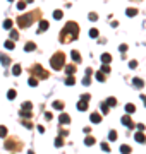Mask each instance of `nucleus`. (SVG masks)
Here are the masks:
<instances>
[{
  "label": "nucleus",
  "instance_id": "1",
  "mask_svg": "<svg viewBox=\"0 0 146 154\" xmlns=\"http://www.w3.org/2000/svg\"><path fill=\"white\" fill-rule=\"evenodd\" d=\"M79 34V26L76 22H67L62 29V34H60V41L62 43H69V41H72L77 38Z\"/></svg>",
  "mask_w": 146,
  "mask_h": 154
},
{
  "label": "nucleus",
  "instance_id": "2",
  "mask_svg": "<svg viewBox=\"0 0 146 154\" xmlns=\"http://www.w3.org/2000/svg\"><path fill=\"white\" fill-rule=\"evenodd\" d=\"M65 63V55L64 53H55L53 57L50 58V65L53 67V70H60Z\"/></svg>",
  "mask_w": 146,
  "mask_h": 154
},
{
  "label": "nucleus",
  "instance_id": "3",
  "mask_svg": "<svg viewBox=\"0 0 146 154\" xmlns=\"http://www.w3.org/2000/svg\"><path fill=\"white\" fill-rule=\"evenodd\" d=\"M31 21H33V14H24V16H19L17 24H19V28H28Z\"/></svg>",
  "mask_w": 146,
  "mask_h": 154
},
{
  "label": "nucleus",
  "instance_id": "4",
  "mask_svg": "<svg viewBox=\"0 0 146 154\" xmlns=\"http://www.w3.org/2000/svg\"><path fill=\"white\" fill-rule=\"evenodd\" d=\"M33 74L41 77V79H46V77H48V74H46L45 70H43V67H40V65H34L33 67Z\"/></svg>",
  "mask_w": 146,
  "mask_h": 154
},
{
  "label": "nucleus",
  "instance_id": "5",
  "mask_svg": "<svg viewBox=\"0 0 146 154\" xmlns=\"http://www.w3.org/2000/svg\"><path fill=\"white\" fill-rule=\"evenodd\" d=\"M122 123L125 127H129V128H132V127H134V123H132V120H131L129 115H124V116H122Z\"/></svg>",
  "mask_w": 146,
  "mask_h": 154
},
{
  "label": "nucleus",
  "instance_id": "6",
  "mask_svg": "<svg viewBox=\"0 0 146 154\" xmlns=\"http://www.w3.org/2000/svg\"><path fill=\"white\" fill-rule=\"evenodd\" d=\"M134 139H136V142H139V144H144L146 142V137H144V134H143L141 130L134 135Z\"/></svg>",
  "mask_w": 146,
  "mask_h": 154
},
{
  "label": "nucleus",
  "instance_id": "7",
  "mask_svg": "<svg viewBox=\"0 0 146 154\" xmlns=\"http://www.w3.org/2000/svg\"><path fill=\"white\" fill-rule=\"evenodd\" d=\"M48 29V21H40L38 24V33H43V31H46Z\"/></svg>",
  "mask_w": 146,
  "mask_h": 154
},
{
  "label": "nucleus",
  "instance_id": "8",
  "mask_svg": "<svg viewBox=\"0 0 146 154\" xmlns=\"http://www.w3.org/2000/svg\"><path fill=\"white\" fill-rule=\"evenodd\" d=\"M59 122H60L62 125H65V123H69V122H71V116H69L67 113H62L60 118H59Z\"/></svg>",
  "mask_w": 146,
  "mask_h": 154
},
{
  "label": "nucleus",
  "instance_id": "9",
  "mask_svg": "<svg viewBox=\"0 0 146 154\" xmlns=\"http://www.w3.org/2000/svg\"><path fill=\"white\" fill-rule=\"evenodd\" d=\"M77 110H79V111H86V110H88V101L81 99V101L77 103Z\"/></svg>",
  "mask_w": 146,
  "mask_h": 154
},
{
  "label": "nucleus",
  "instance_id": "10",
  "mask_svg": "<svg viewBox=\"0 0 146 154\" xmlns=\"http://www.w3.org/2000/svg\"><path fill=\"white\" fill-rule=\"evenodd\" d=\"M90 120L93 122V123H100V122H101V115L100 113H91Z\"/></svg>",
  "mask_w": 146,
  "mask_h": 154
},
{
  "label": "nucleus",
  "instance_id": "11",
  "mask_svg": "<svg viewBox=\"0 0 146 154\" xmlns=\"http://www.w3.org/2000/svg\"><path fill=\"white\" fill-rule=\"evenodd\" d=\"M132 84H134V87H138V89H143V87H144L143 79H132Z\"/></svg>",
  "mask_w": 146,
  "mask_h": 154
},
{
  "label": "nucleus",
  "instance_id": "12",
  "mask_svg": "<svg viewBox=\"0 0 146 154\" xmlns=\"http://www.w3.org/2000/svg\"><path fill=\"white\" fill-rule=\"evenodd\" d=\"M101 62L103 63H110L112 62V55H110V53H103V55H101Z\"/></svg>",
  "mask_w": 146,
  "mask_h": 154
},
{
  "label": "nucleus",
  "instance_id": "13",
  "mask_svg": "<svg viewBox=\"0 0 146 154\" xmlns=\"http://www.w3.org/2000/svg\"><path fill=\"white\" fill-rule=\"evenodd\" d=\"M0 62H2V65H9L11 63V58L7 57V55H4V53H0Z\"/></svg>",
  "mask_w": 146,
  "mask_h": 154
},
{
  "label": "nucleus",
  "instance_id": "14",
  "mask_svg": "<svg viewBox=\"0 0 146 154\" xmlns=\"http://www.w3.org/2000/svg\"><path fill=\"white\" fill-rule=\"evenodd\" d=\"M71 57H72L74 62H81V55H79V51L72 50V51H71Z\"/></svg>",
  "mask_w": 146,
  "mask_h": 154
},
{
  "label": "nucleus",
  "instance_id": "15",
  "mask_svg": "<svg viewBox=\"0 0 146 154\" xmlns=\"http://www.w3.org/2000/svg\"><path fill=\"white\" fill-rule=\"evenodd\" d=\"M24 50L26 51H34L36 50V45H34V43H26V45H24Z\"/></svg>",
  "mask_w": 146,
  "mask_h": 154
},
{
  "label": "nucleus",
  "instance_id": "16",
  "mask_svg": "<svg viewBox=\"0 0 146 154\" xmlns=\"http://www.w3.org/2000/svg\"><path fill=\"white\" fill-rule=\"evenodd\" d=\"M21 72H23L21 65H14V67H12V74L14 75H21Z\"/></svg>",
  "mask_w": 146,
  "mask_h": 154
},
{
  "label": "nucleus",
  "instance_id": "17",
  "mask_svg": "<svg viewBox=\"0 0 146 154\" xmlns=\"http://www.w3.org/2000/svg\"><path fill=\"white\" fill-rule=\"evenodd\" d=\"M125 111H127V115L134 113V111H136V106H134V104H131V103H129V104H125Z\"/></svg>",
  "mask_w": 146,
  "mask_h": 154
},
{
  "label": "nucleus",
  "instance_id": "18",
  "mask_svg": "<svg viewBox=\"0 0 146 154\" xmlns=\"http://www.w3.org/2000/svg\"><path fill=\"white\" fill-rule=\"evenodd\" d=\"M65 72H67L69 75H74V72H76V67H74V65H67V67H65Z\"/></svg>",
  "mask_w": 146,
  "mask_h": 154
},
{
  "label": "nucleus",
  "instance_id": "19",
  "mask_svg": "<svg viewBox=\"0 0 146 154\" xmlns=\"http://www.w3.org/2000/svg\"><path fill=\"white\" fill-rule=\"evenodd\" d=\"M5 149H9V151L12 149V151H14V149H17V146L14 142H11V140H7V142H5Z\"/></svg>",
  "mask_w": 146,
  "mask_h": 154
},
{
  "label": "nucleus",
  "instance_id": "20",
  "mask_svg": "<svg viewBox=\"0 0 146 154\" xmlns=\"http://www.w3.org/2000/svg\"><path fill=\"white\" fill-rule=\"evenodd\" d=\"M84 144H86V146H93V144H95V137L88 135V137H86V140H84Z\"/></svg>",
  "mask_w": 146,
  "mask_h": 154
},
{
  "label": "nucleus",
  "instance_id": "21",
  "mask_svg": "<svg viewBox=\"0 0 146 154\" xmlns=\"http://www.w3.org/2000/svg\"><path fill=\"white\" fill-rule=\"evenodd\" d=\"M95 79L100 80V82H105V74H103V72H98V74L95 75Z\"/></svg>",
  "mask_w": 146,
  "mask_h": 154
},
{
  "label": "nucleus",
  "instance_id": "22",
  "mask_svg": "<svg viewBox=\"0 0 146 154\" xmlns=\"http://www.w3.org/2000/svg\"><path fill=\"white\" fill-rule=\"evenodd\" d=\"M16 96H17V92L14 91V89H11V91L7 92V98H9V99H11V101H12V99H16Z\"/></svg>",
  "mask_w": 146,
  "mask_h": 154
},
{
  "label": "nucleus",
  "instance_id": "23",
  "mask_svg": "<svg viewBox=\"0 0 146 154\" xmlns=\"http://www.w3.org/2000/svg\"><path fill=\"white\" fill-rule=\"evenodd\" d=\"M125 14H127L129 17H134V16H138V10H136V9H127Z\"/></svg>",
  "mask_w": 146,
  "mask_h": 154
},
{
  "label": "nucleus",
  "instance_id": "24",
  "mask_svg": "<svg viewBox=\"0 0 146 154\" xmlns=\"http://www.w3.org/2000/svg\"><path fill=\"white\" fill-rule=\"evenodd\" d=\"M5 48H7V50H14V48H16V45L12 43V40H9V41H5Z\"/></svg>",
  "mask_w": 146,
  "mask_h": 154
},
{
  "label": "nucleus",
  "instance_id": "25",
  "mask_svg": "<svg viewBox=\"0 0 146 154\" xmlns=\"http://www.w3.org/2000/svg\"><path fill=\"white\" fill-rule=\"evenodd\" d=\"M53 108H55V110H62V108H64V103H62V101H53Z\"/></svg>",
  "mask_w": 146,
  "mask_h": 154
},
{
  "label": "nucleus",
  "instance_id": "26",
  "mask_svg": "<svg viewBox=\"0 0 146 154\" xmlns=\"http://www.w3.org/2000/svg\"><path fill=\"white\" fill-rule=\"evenodd\" d=\"M107 104H108V106H115V104H117V99H115V98H108Z\"/></svg>",
  "mask_w": 146,
  "mask_h": 154
},
{
  "label": "nucleus",
  "instance_id": "27",
  "mask_svg": "<svg viewBox=\"0 0 146 154\" xmlns=\"http://www.w3.org/2000/svg\"><path fill=\"white\" fill-rule=\"evenodd\" d=\"M29 86H31V87H36V86H38V79H36V77H31V79H29Z\"/></svg>",
  "mask_w": 146,
  "mask_h": 154
},
{
  "label": "nucleus",
  "instance_id": "28",
  "mask_svg": "<svg viewBox=\"0 0 146 154\" xmlns=\"http://www.w3.org/2000/svg\"><path fill=\"white\" fill-rule=\"evenodd\" d=\"M120 152L129 154V152H131V147H129V146H120Z\"/></svg>",
  "mask_w": 146,
  "mask_h": 154
},
{
  "label": "nucleus",
  "instance_id": "29",
  "mask_svg": "<svg viewBox=\"0 0 146 154\" xmlns=\"http://www.w3.org/2000/svg\"><path fill=\"white\" fill-rule=\"evenodd\" d=\"M108 139H110V140H117V132L112 130L110 134H108Z\"/></svg>",
  "mask_w": 146,
  "mask_h": 154
},
{
  "label": "nucleus",
  "instance_id": "30",
  "mask_svg": "<svg viewBox=\"0 0 146 154\" xmlns=\"http://www.w3.org/2000/svg\"><path fill=\"white\" fill-rule=\"evenodd\" d=\"M4 28H5V29H11V28H12V21H11V19L4 21Z\"/></svg>",
  "mask_w": 146,
  "mask_h": 154
},
{
  "label": "nucleus",
  "instance_id": "31",
  "mask_svg": "<svg viewBox=\"0 0 146 154\" xmlns=\"http://www.w3.org/2000/svg\"><path fill=\"white\" fill-rule=\"evenodd\" d=\"M31 108H33V104H31L29 101H24L23 103V110H31Z\"/></svg>",
  "mask_w": 146,
  "mask_h": 154
},
{
  "label": "nucleus",
  "instance_id": "32",
  "mask_svg": "<svg viewBox=\"0 0 146 154\" xmlns=\"http://www.w3.org/2000/svg\"><path fill=\"white\" fill-rule=\"evenodd\" d=\"M26 4H28L26 0H24V2H19V4H17V9H19V10H24V9H26Z\"/></svg>",
  "mask_w": 146,
  "mask_h": 154
},
{
  "label": "nucleus",
  "instance_id": "33",
  "mask_svg": "<svg viewBox=\"0 0 146 154\" xmlns=\"http://www.w3.org/2000/svg\"><path fill=\"white\" fill-rule=\"evenodd\" d=\"M55 146H57V147H62V146H64V140H62V137H57Z\"/></svg>",
  "mask_w": 146,
  "mask_h": 154
},
{
  "label": "nucleus",
  "instance_id": "34",
  "mask_svg": "<svg viewBox=\"0 0 146 154\" xmlns=\"http://www.w3.org/2000/svg\"><path fill=\"white\" fill-rule=\"evenodd\" d=\"M0 137H7V128L0 125Z\"/></svg>",
  "mask_w": 146,
  "mask_h": 154
},
{
  "label": "nucleus",
  "instance_id": "35",
  "mask_svg": "<svg viewBox=\"0 0 146 154\" xmlns=\"http://www.w3.org/2000/svg\"><path fill=\"white\" fill-rule=\"evenodd\" d=\"M17 38H19V34H17V31H14V29H12V31H11V40H14V41H16Z\"/></svg>",
  "mask_w": 146,
  "mask_h": 154
},
{
  "label": "nucleus",
  "instance_id": "36",
  "mask_svg": "<svg viewBox=\"0 0 146 154\" xmlns=\"http://www.w3.org/2000/svg\"><path fill=\"white\" fill-rule=\"evenodd\" d=\"M74 82H76V80H74L72 75H69V79L65 80V84H67V86H74Z\"/></svg>",
  "mask_w": 146,
  "mask_h": 154
},
{
  "label": "nucleus",
  "instance_id": "37",
  "mask_svg": "<svg viewBox=\"0 0 146 154\" xmlns=\"http://www.w3.org/2000/svg\"><path fill=\"white\" fill-rule=\"evenodd\" d=\"M101 72H103V74H108V72H110V67H108L107 63H103V67H101Z\"/></svg>",
  "mask_w": 146,
  "mask_h": 154
},
{
  "label": "nucleus",
  "instance_id": "38",
  "mask_svg": "<svg viewBox=\"0 0 146 154\" xmlns=\"http://www.w3.org/2000/svg\"><path fill=\"white\" fill-rule=\"evenodd\" d=\"M101 111H103L105 115L108 113V104H107V103H101Z\"/></svg>",
  "mask_w": 146,
  "mask_h": 154
},
{
  "label": "nucleus",
  "instance_id": "39",
  "mask_svg": "<svg viewBox=\"0 0 146 154\" xmlns=\"http://www.w3.org/2000/svg\"><path fill=\"white\" fill-rule=\"evenodd\" d=\"M90 82H91V79H90V75H86L84 79H83V86H90Z\"/></svg>",
  "mask_w": 146,
  "mask_h": 154
},
{
  "label": "nucleus",
  "instance_id": "40",
  "mask_svg": "<svg viewBox=\"0 0 146 154\" xmlns=\"http://www.w3.org/2000/svg\"><path fill=\"white\" fill-rule=\"evenodd\" d=\"M53 17L55 19H62V10H55L53 12Z\"/></svg>",
  "mask_w": 146,
  "mask_h": 154
},
{
  "label": "nucleus",
  "instance_id": "41",
  "mask_svg": "<svg viewBox=\"0 0 146 154\" xmlns=\"http://www.w3.org/2000/svg\"><path fill=\"white\" fill-rule=\"evenodd\" d=\"M90 36H91V38H98V31H96V29H91Z\"/></svg>",
  "mask_w": 146,
  "mask_h": 154
},
{
  "label": "nucleus",
  "instance_id": "42",
  "mask_svg": "<svg viewBox=\"0 0 146 154\" xmlns=\"http://www.w3.org/2000/svg\"><path fill=\"white\" fill-rule=\"evenodd\" d=\"M101 149H103V151H108V152H110V146H108L107 142H103V144H101Z\"/></svg>",
  "mask_w": 146,
  "mask_h": 154
},
{
  "label": "nucleus",
  "instance_id": "43",
  "mask_svg": "<svg viewBox=\"0 0 146 154\" xmlns=\"http://www.w3.org/2000/svg\"><path fill=\"white\" fill-rule=\"evenodd\" d=\"M129 67L131 68H136V67H138V62H136V60H131V62H129Z\"/></svg>",
  "mask_w": 146,
  "mask_h": 154
},
{
  "label": "nucleus",
  "instance_id": "44",
  "mask_svg": "<svg viewBox=\"0 0 146 154\" xmlns=\"http://www.w3.org/2000/svg\"><path fill=\"white\" fill-rule=\"evenodd\" d=\"M96 19H98V16H96L95 12H91L90 14V21H96Z\"/></svg>",
  "mask_w": 146,
  "mask_h": 154
},
{
  "label": "nucleus",
  "instance_id": "45",
  "mask_svg": "<svg viewBox=\"0 0 146 154\" xmlns=\"http://www.w3.org/2000/svg\"><path fill=\"white\" fill-rule=\"evenodd\" d=\"M119 50H120V53L127 51V45H120V46H119Z\"/></svg>",
  "mask_w": 146,
  "mask_h": 154
},
{
  "label": "nucleus",
  "instance_id": "46",
  "mask_svg": "<svg viewBox=\"0 0 146 154\" xmlns=\"http://www.w3.org/2000/svg\"><path fill=\"white\" fill-rule=\"evenodd\" d=\"M81 99H84V101H90V94H83Z\"/></svg>",
  "mask_w": 146,
  "mask_h": 154
},
{
  "label": "nucleus",
  "instance_id": "47",
  "mask_svg": "<svg viewBox=\"0 0 146 154\" xmlns=\"http://www.w3.org/2000/svg\"><path fill=\"white\" fill-rule=\"evenodd\" d=\"M144 128H146V127L143 125V123H138V130H141V132H143V130H144Z\"/></svg>",
  "mask_w": 146,
  "mask_h": 154
},
{
  "label": "nucleus",
  "instance_id": "48",
  "mask_svg": "<svg viewBox=\"0 0 146 154\" xmlns=\"http://www.w3.org/2000/svg\"><path fill=\"white\" fill-rule=\"evenodd\" d=\"M23 125H24V127H26V128H31V127H33V125H31V123H29V122H24Z\"/></svg>",
  "mask_w": 146,
  "mask_h": 154
},
{
  "label": "nucleus",
  "instance_id": "49",
  "mask_svg": "<svg viewBox=\"0 0 146 154\" xmlns=\"http://www.w3.org/2000/svg\"><path fill=\"white\" fill-rule=\"evenodd\" d=\"M52 116H53L52 113H46V115H45V118H46V120H52Z\"/></svg>",
  "mask_w": 146,
  "mask_h": 154
},
{
  "label": "nucleus",
  "instance_id": "50",
  "mask_svg": "<svg viewBox=\"0 0 146 154\" xmlns=\"http://www.w3.org/2000/svg\"><path fill=\"white\" fill-rule=\"evenodd\" d=\"M141 99H143V103H144V106H146V96H144V94L141 96Z\"/></svg>",
  "mask_w": 146,
  "mask_h": 154
},
{
  "label": "nucleus",
  "instance_id": "51",
  "mask_svg": "<svg viewBox=\"0 0 146 154\" xmlns=\"http://www.w3.org/2000/svg\"><path fill=\"white\" fill-rule=\"evenodd\" d=\"M29 2H33V0H28V4H29Z\"/></svg>",
  "mask_w": 146,
  "mask_h": 154
},
{
  "label": "nucleus",
  "instance_id": "52",
  "mask_svg": "<svg viewBox=\"0 0 146 154\" xmlns=\"http://www.w3.org/2000/svg\"><path fill=\"white\" fill-rule=\"evenodd\" d=\"M9 2H14V0H9Z\"/></svg>",
  "mask_w": 146,
  "mask_h": 154
}]
</instances>
